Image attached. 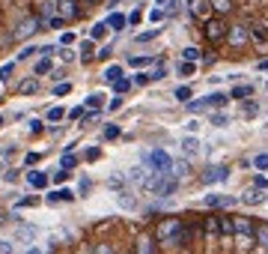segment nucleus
<instances>
[{
	"instance_id": "1",
	"label": "nucleus",
	"mask_w": 268,
	"mask_h": 254,
	"mask_svg": "<svg viewBox=\"0 0 268 254\" xmlns=\"http://www.w3.org/2000/svg\"><path fill=\"white\" fill-rule=\"evenodd\" d=\"M253 222L250 219H244V215H233V236H239L242 239V245H250L253 242Z\"/></svg>"
},
{
	"instance_id": "2",
	"label": "nucleus",
	"mask_w": 268,
	"mask_h": 254,
	"mask_svg": "<svg viewBox=\"0 0 268 254\" xmlns=\"http://www.w3.org/2000/svg\"><path fill=\"white\" fill-rule=\"evenodd\" d=\"M203 33H206V42L218 45V42H223V39H226V24H223L220 18H206Z\"/></svg>"
},
{
	"instance_id": "3",
	"label": "nucleus",
	"mask_w": 268,
	"mask_h": 254,
	"mask_svg": "<svg viewBox=\"0 0 268 254\" xmlns=\"http://www.w3.org/2000/svg\"><path fill=\"white\" fill-rule=\"evenodd\" d=\"M149 165H152V170H155L158 176H167V173L173 170V159H170L164 150H152V153H149Z\"/></svg>"
},
{
	"instance_id": "4",
	"label": "nucleus",
	"mask_w": 268,
	"mask_h": 254,
	"mask_svg": "<svg viewBox=\"0 0 268 254\" xmlns=\"http://www.w3.org/2000/svg\"><path fill=\"white\" fill-rule=\"evenodd\" d=\"M179 227H182V219H164V222L155 227V239H158V242H173L176 233H179Z\"/></svg>"
},
{
	"instance_id": "5",
	"label": "nucleus",
	"mask_w": 268,
	"mask_h": 254,
	"mask_svg": "<svg viewBox=\"0 0 268 254\" xmlns=\"http://www.w3.org/2000/svg\"><path fill=\"white\" fill-rule=\"evenodd\" d=\"M226 42L233 45V48H244V45L250 42L247 24H233V27H226Z\"/></svg>"
},
{
	"instance_id": "6",
	"label": "nucleus",
	"mask_w": 268,
	"mask_h": 254,
	"mask_svg": "<svg viewBox=\"0 0 268 254\" xmlns=\"http://www.w3.org/2000/svg\"><path fill=\"white\" fill-rule=\"evenodd\" d=\"M247 33H250V42L256 48H268V21H253L247 24Z\"/></svg>"
},
{
	"instance_id": "7",
	"label": "nucleus",
	"mask_w": 268,
	"mask_h": 254,
	"mask_svg": "<svg viewBox=\"0 0 268 254\" xmlns=\"http://www.w3.org/2000/svg\"><path fill=\"white\" fill-rule=\"evenodd\" d=\"M57 15L63 21H74L81 15V6H78V0H57Z\"/></svg>"
},
{
	"instance_id": "8",
	"label": "nucleus",
	"mask_w": 268,
	"mask_h": 254,
	"mask_svg": "<svg viewBox=\"0 0 268 254\" xmlns=\"http://www.w3.org/2000/svg\"><path fill=\"white\" fill-rule=\"evenodd\" d=\"M39 27H42V18H27V21L15 30V39H27V36H33Z\"/></svg>"
},
{
	"instance_id": "9",
	"label": "nucleus",
	"mask_w": 268,
	"mask_h": 254,
	"mask_svg": "<svg viewBox=\"0 0 268 254\" xmlns=\"http://www.w3.org/2000/svg\"><path fill=\"white\" fill-rule=\"evenodd\" d=\"M134 251H137V254H155V236L140 233L137 242H134Z\"/></svg>"
},
{
	"instance_id": "10",
	"label": "nucleus",
	"mask_w": 268,
	"mask_h": 254,
	"mask_svg": "<svg viewBox=\"0 0 268 254\" xmlns=\"http://www.w3.org/2000/svg\"><path fill=\"white\" fill-rule=\"evenodd\" d=\"M253 242H256L262 251H268V225H256V227H253Z\"/></svg>"
},
{
	"instance_id": "11",
	"label": "nucleus",
	"mask_w": 268,
	"mask_h": 254,
	"mask_svg": "<svg viewBox=\"0 0 268 254\" xmlns=\"http://www.w3.org/2000/svg\"><path fill=\"white\" fill-rule=\"evenodd\" d=\"M18 93L21 96H33V93H39V78H24L18 84Z\"/></svg>"
},
{
	"instance_id": "12",
	"label": "nucleus",
	"mask_w": 268,
	"mask_h": 254,
	"mask_svg": "<svg viewBox=\"0 0 268 254\" xmlns=\"http://www.w3.org/2000/svg\"><path fill=\"white\" fill-rule=\"evenodd\" d=\"M236 203V198H223V195H209L206 198V206H212V209H218V206H233Z\"/></svg>"
},
{
	"instance_id": "13",
	"label": "nucleus",
	"mask_w": 268,
	"mask_h": 254,
	"mask_svg": "<svg viewBox=\"0 0 268 254\" xmlns=\"http://www.w3.org/2000/svg\"><path fill=\"white\" fill-rule=\"evenodd\" d=\"M218 233L233 236V215H218Z\"/></svg>"
},
{
	"instance_id": "14",
	"label": "nucleus",
	"mask_w": 268,
	"mask_h": 254,
	"mask_svg": "<svg viewBox=\"0 0 268 254\" xmlns=\"http://www.w3.org/2000/svg\"><path fill=\"white\" fill-rule=\"evenodd\" d=\"M226 168H212V170H206L203 173V183H220V179H226Z\"/></svg>"
},
{
	"instance_id": "15",
	"label": "nucleus",
	"mask_w": 268,
	"mask_h": 254,
	"mask_svg": "<svg viewBox=\"0 0 268 254\" xmlns=\"http://www.w3.org/2000/svg\"><path fill=\"white\" fill-rule=\"evenodd\" d=\"M27 183H30L33 189H45V186H48V176L39 173V170H30V173H27Z\"/></svg>"
},
{
	"instance_id": "16",
	"label": "nucleus",
	"mask_w": 268,
	"mask_h": 254,
	"mask_svg": "<svg viewBox=\"0 0 268 254\" xmlns=\"http://www.w3.org/2000/svg\"><path fill=\"white\" fill-rule=\"evenodd\" d=\"M104 24H107L110 30H117V33H120V30H125V24H128V18H125V15H120V12H113V15H110V18H107Z\"/></svg>"
},
{
	"instance_id": "17",
	"label": "nucleus",
	"mask_w": 268,
	"mask_h": 254,
	"mask_svg": "<svg viewBox=\"0 0 268 254\" xmlns=\"http://www.w3.org/2000/svg\"><path fill=\"white\" fill-rule=\"evenodd\" d=\"M209 6L218 15H226V12H233V0H209Z\"/></svg>"
},
{
	"instance_id": "18",
	"label": "nucleus",
	"mask_w": 268,
	"mask_h": 254,
	"mask_svg": "<svg viewBox=\"0 0 268 254\" xmlns=\"http://www.w3.org/2000/svg\"><path fill=\"white\" fill-rule=\"evenodd\" d=\"M48 200H51V203H60V200H74V192H72V189H57V192H51V195H48Z\"/></svg>"
},
{
	"instance_id": "19",
	"label": "nucleus",
	"mask_w": 268,
	"mask_h": 254,
	"mask_svg": "<svg viewBox=\"0 0 268 254\" xmlns=\"http://www.w3.org/2000/svg\"><path fill=\"white\" fill-rule=\"evenodd\" d=\"M93 57H96V45H93V39H84V42H81V60L90 63Z\"/></svg>"
},
{
	"instance_id": "20",
	"label": "nucleus",
	"mask_w": 268,
	"mask_h": 254,
	"mask_svg": "<svg viewBox=\"0 0 268 254\" xmlns=\"http://www.w3.org/2000/svg\"><path fill=\"white\" fill-rule=\"evenodd\" d=\"M120 78H122V66H107V69H104V81H107V84L120 81Z\"/></svg>"
},
{
	"instance_id": "21",
	"label": "nucleus",
	"mask_w": 268,
	"mask_h": 254,
	"mask_svg": "<svg viewBox=\"0 0 268 254\" xmlns=\"http://www.w3.org/2000/svg\"><path fill=\"white\" fill-rule=\"evenodd\" d=\"M104 33H107V24L98 21V24H93V30H90V39H93V42H96V39H104Z\"/></svg>"
},
{
	"instance_id": "22",
	"label": "nucleus",
	"mask_w": 268,
	"mask_h": 254,
	"mask_svg": "<svg viewBox=\"0 0 268 254\" xmlns=\"http://www.w3.org/2000/svg\"><path fill=\"white\" fill-rule=\"evenodd\" d=\"M101 105H104V96H101V93H93V96H87V108H90V111H98Z\"/></svg>"
},
{
	"instance_id": "23",
	"label": "nucleus",
	"mask_w": 268,
	"mask_h": 254,
	"mask_svg": "<svg viewBox=\"0 0 268 254\" xmlns=\"http://www.w3.org/2000/svg\"><path fill=\"white\" fill-rule=\"evenodd\" d=\"M250 93H253V87H250V84H239L229 96H233V99H244V96H250Z\"/></svg>"
},
{
	"instance_id": "24",
	"label": "nucleus",
	"mask_w": 268,
	"mask_h": 254,
	"mask_svg": "<svg viewBox=\"0 0 268 254\" xmlns=\"http://www.w3.org/2000/svg\"><path fill=\"white\" fill-rule=\"evenodd\" d=\"M209 9H212V6H209V0H206V3H194V6H191V12H194L197 18H206Z\"/></svg>"
},
{
	"instance_id": "25",
	"label": "nucleus",
	"mask_w": 268,
	"mask_h": 254,
	"mask_svg": "<svg viewBox=\"0 0 268 254\" xmlns=\"http://www.w3.org/2000/svg\"><path fill=\"white\" fill-rule=\"evenodd\" d=\"M74 165H78V159H74V153H66V156L60 159V168H63V170H72Z\"/></svg>"
},
{
	"instance_id": "26",
	"label": "nucleus",
	"mask_w": 268,
	"mask_h": 254,
	"mask_svg": "<svg viewBox=\"0 0 268 254\" xmlns=\"http://www.w3.org/2000/svg\"><path fill=\"white\" fill-rule=\"evenodd\" d=\"M206 233L218 236V215H209V219H206Z\"/></svg>"
},
{
	"instance_id": "27",
	"label": "nucleus",
	"mask_w": 268,
	"mask_h": 254,
	"mask_svg": "<svg viewBox=\"0 0 268 254\" xmlns=\"http://www.w3.org/2000/svg\"><path fill=\"white\" fill-rule=\"evenodd\" d=\"M48 72H51V60H48V57H42L39 63H36V75H48Z\"/></svg>"
},
{
	"instance_id": "28",
	"label": "nucleus",
	"mask_w": 268,
	"mask_h": 254,
	"mask_svg": "<svg viewBox=\"0 0 268 254\" xmlns=\"http://www.w3.org/2000/svg\"><path fill=\"white\" fill-rule=\"evenodd\" d=\"M182 57H185L188 63H197V60H200V48H185Z\"/></svg>"
},
{
	"instance_id": "29",
	"label": "nucleus",
	"mask_w": 268,
	"mask_h": 254,
	"mask_svg": "<svg viewBox=\"0 0 268 254\" xmlns=\"http://www.w3.org/2000/svg\"><path fill=\"white\" fill-rule=\"evenodd\" d=\"M128 87H131V81H128V78H120V81H113V90H117V96H122Z\"/></svg>"
},
{
	"instance_id": "30",
	"label": "nucleus",
	"mask_w": 268,
	"mask_h": 254,
	"mask_svg": "<svg viewBox=\"0 0 268 254\" xmlns=\"http://www.w3.org/2000/svg\"><path fill=\"white\" fill-rule=\"evenodd\" d=\"M93 254H113V245H110V242H96Z\"/></svg>"
},
{
	"instance_id": "31",
	"label": "nucleus",
	"mask_w": 268,
	"mask_h": 254,
	"mask_svg": "<svg viewBox=\"0 0 268 254\" xmlns=\"http://www.w3.org/2000/svg\"><path fill=\"white\" fill-rule=\"evenodd\" d=\"M164 75H167V69H164V66L158 63L155 69H152V72H149V81H158V78H164Z\"/></svg>"
},
{
	"instance_id": "32",
	"label": "nucleus",
	"mask_w": 268,
	"mask_h": 254,
	"mask_svg": "<svg viewBox=\"0 0 268 254\" xmlns=\"http://www.w3.org/2000/svg\"><path fill=\"white\" fill-rule=\"evenodd\" d=\"M63 117H66L63 108H51V111H48V123H57V120H63Z\"/></svg>"
},
{
	"instance_id": "33",
	"label": "nucleus",
	"mask_w": 268,
	"mask_h": 254,
	"mask_svg": "<svg viewBox=\"0 0 268 254\" xmlns=\"http://www.w3.org/2000/svg\"><path fill=\"white\" fill-rule=\"evenodd\" d=\"M158 33H161V27H155V30H146V33H140V36H137V42H149V39H155Z\"/></svg>"
},
{
	"instance_id": "34",
	"label": "nucleus",
	"mask_w": 268,
	"mask_h": 254,
	"mask_svg": "<svg viewBox=\"0 0 268 254\" xmlns=\"http://www.w3.org/2000/svg\"><path fill=\"white\" fill-rule=\"evenodd\" d=\"M69 93H72V84L69 81H63V84L54 87V96H69Z\"/></svg>"
},
{
	"instance_id": "35",
	"label": "nucleus",
	"mask_w": 268,
	"mask_h": 254,
	"mask_svg": "<svg viewBox=\"0 0 268 254\" xmlns=\"http://www.w3.org/2000/svg\"><path fill=\"white\" fill-rule=\"evenodd\" d=\"M253 168H256V170H265V168H268V153L256 156V159H253Z\"/></svg>"
},
{
	"instance_id": "36",
	"label": "nucleus",
	"mask_w": 268,
	"mask_h": 254,
	"mask_svg": "<svg viewBox=\"0 0 268 254\" xmlns=\"http://www.w3.org/2000/svg\"><path fill=\"white\" fill-rule=\"evenodd\" d=\"M164 18H167V9H152V12H149V21H155V24L164 21Z\"/></svg>"
},
{
	"instance_id": "37",
	"label": "nucleus",
	"mask_w": 268,
	"mask_h": 254,
	"mask_svg": "<svg viewBox=\"0 0 268 254\" xmlns=\"http://www.w3.org/2000/svg\"><path fill=\"white\" fill-rule=\"evenodd\" d=\"M179 75H194V63L182 60V63H179Z\"/></svg>"
},
{
	"instance_id": "38",
	"label": "nucleus",
	"mask_w": 268,
	"mask_h": 254,
	"mask_svg": "<svg viewBox=\"0 0 268 254\" xmlns=\"http://www.w3.org/2000/svg\"><path fill=\"white\" fill-rule=\"evenodd\" d=\"M176 99H179V102H188V99H191V87H179V90H176Z\"/></svg>"
},
{
	"instance_id": "39",
	"label": "nucleus",
	"mask_w": 268,
	"mask_h": 254,
	"mask_svg": "<svg viewBox=\"0 0 268 254\" xmlns=\"http://www.w3.org/2000/svg\"><path fill=\"white\" fill-rule=\"evenodd\" d=\"M242 200H244V203H259V200H262V195H259V192H247Z\"/></svg>"
},
{
	"instance_id": "40",
	"label": "nucleus",
	"mask_w": 268,
	"mask_h": 254,
	"mask_svg": "<svg viewBox=\"0 0 268 254\" xmlns=\"http://www.w3.org/2000/svg\"><path fill=\"white\" fill-rule=\"evenodd\" d=\"M69 176H72V170H63V168H60V170L54 173V183H66Z\"/></svg>"
},
{
	"instance_id": "41",
	"label": "nucleus",
	"mask_w": 268,
	"mask_h": 254,
	"mask_svg": "<svg viewBox=\"0 0 268 254\" xmlns=\"http://www.w3.org/2000/svg\"><path fill=\"white\" fill-rule=\"evenodd\" d=\"M110 54H113V48H110V45H104V48H98V51H96V57H98V60H107Z\"/></svg>"
},
{
	"instance_id": "42",
	"label": "nucleus",
	"mask_w": 268,
	"mask_h": 254,
	"mask_svg": "<svg viewBox=\"0 0 268 254\" xmlns=\"http://www.w3.org/2000/svg\"><path fill=\"white\" fill-rule=\"evenodd\" d=\"M223 102H226L223 93H212V96H209V105H223Z\"/></svg>"
},
{
	"instance_id": "43",
	"label": "nucleus",
	"mask_w": 268,
	"mask_h": 254,
	"mask_svg": "<svg viewBox=\"0 0 268 254\" xmlns=\"http://www.w3.org/2000/svg\"><path fill=\"white\" fill-rule=\"evenodd\" d=\"M107 108H110V111H120V108H122V99H120V96H113V99L107 102Z\"/></svg>"
},
{
	"instance_id": "44",
	"label": "nucleus",
	"mask_w": 268,
	"mask_h": 254,
	"mask_svg": "<svg viewBox=\"0 0 268 254\" xmlns=\"http://www.w3.org/2000/svg\"><path fill=\"white\" fill-rule=\"evenodd\" d=\"M36 203H39V198H21V200H18L21 209H24V206H36Z\"/></svg>"
},
{
	"instance_id": "45",
	"label": "nucleus",
	"mask_w": 268,
	"mask_h": 254,
	"mask_svg": "<svg viewBox=\"0 0 268 254\" xmlns=\"http://www.w3.org/2000/svg\"><path fill=\"white\" fill-rule=\"evenodd\" d=\"M12 69H15V63H6L3 69H0V78H3V81H6V78L12 75Z\"/></svg>"
},
{
	"instance_id": "46",
	"label": "nucleus",
	"mask_w": 268,
	"mask_h": 254,
	"mask_svg": "<svg viewBox=\"0 0 268 254\" xmlns=\"http://www.w3.org/2000/svg\"><path fill=\"white\" fill-rule=\"evenodd\" d=\"M84 117V108H72L69 111V120H81Z\"/></svg>"
},
{
	"instance_id": "47",
	"label": "nucleus",
	"mask_w": 268,
	"mask_h": 254,
	"mask_svg": "<svg viewBox=\"0 0 268 254\" xmlns=\"http://www.w3.org/2000/svg\"><path fill=\"white\" fill-rule=\"evenodd\" d=\"M48 24H51V27H54V30H60V27H63V24H66V21H63V18H60V15H51V21H48Z\"/></svg>"
},
{
	"instance_id": "48",
	"label": "nucleus",
	"mask_w": 268,
	"mask_h": 254,
	"mask_svg": "<svg viewBox=\"0 0 268 254\" xmlns=\"http://www.w3.org/2000/svg\"><path fill=\"white\" fill-rule=\"evenodd\" d=\"M104 138H120V129H117V126H107V129H104Z\"/></svg>"
},
{
	"instance_id": "49",
	"label": "nucleus",
	"mask_w": 268,
	"mask_h": 254,
	"mask_svg": "<svg viewBox=\"0 0 268 254\" xmlns=\"http://www.w3.org/2000/svg\"><path fill=\"white\" fill-rule=\"evenodd\" d=\"M36 51H39V48H24V51H21V54H18V60H27V57H33V54H36Z\"/></svg>"
},
{
	"instance_id": "50",
	"label": "nucleus",
	"mask_w": 268,
	"mask_h": 254,
	"mask_svg": "<svg viewBox=\"0 0 268 254\" xmlns=\"http://www.w3.org/2000/svg\"><path fill=\"white\" fill-rule=\"evenodd\" d=\"M140 18H143V15H140V12H137V9H134V12H131V15H128V24H134V27H137V24H140Z\"/></svg>"
},
{
	"instance_id": "51",
	"label": "nucleus",
	"mask_w": 268,
	"mask_h": 254,
	"mask_svg": "<svg viewBox=\"0 0 268 254\" xmlns=\"http://www.w3.org/2000/svg\"><path fill=\"white\" fill-rule=\"evenodd\" d=\"M128 63H131V66H146V63H149V57H131Z\"/></svg>"
},
{
	"instance_id": "52",
	"label": "nucleus",
	"mask_w": 268,
	"mask_h": 254,
	"mask_svg": "<svg viewBox=\"0 0 268 254\" xmlns=\"http://www.w3.org/2000/svg\"><path fill=\"white\" fill-rule=\"evenodd\" d=\"M182 147H185V150H188V153H191V150H197V141H194V138H188V141H185V143H182Z\"/></svg>"
},
{
	"instance_id": "53",
	"label": "nucleus",
	"mask_w": 268,
	"mask_h": 254,
	"mask_svg": "<svg viewBox=\"0 0 268 254\" xmlns=\"http://www.w3.org/2000/svg\"><path fill=\"white\" fill-rule=\"evenodd\" d=\"M212 123H215V126H226V117H223V114H215Z\"/></svg>"
},
{
	"instance_id": "54",
	"label": "nucleus",
	"mask_w": 268,
	"mask_h": 254,
	"mask_svg": "<svg viewBox=\"0 0 268 254\" xmlns=\"http://www.w3.org/2000/svg\"><path fill=\"white\" fill-rule=\"evenodd\" d=\"M39 162V153H27V165H36Z\"/></svg>"
},
{
	"instance_id": "55",
	"label": "nucleus",
	"mask_w": 268,
	"mask_h": 254,
	"mask_svg": "<svg viewBox=\"0 0 268 254\" xmlns=\"http://www.w3.org/2000/svg\"><path fill=\"white\" fill-rule=\"evenodd\" d=\"M134 81H137V84H149V72H143V75H137Z\"/></svg>"
},
{
	"instance_id": "56",
	"label": "nucleus",
	"mask_w": 268,
	"mask_h": 254,
	"mask_svg": "<svg viewBox=\"0 0 268 254\" xmlns=\"http://www.w3.org/2000/svg\"><path fill=\"white\" fill-rule=\"evenodd\" d=\"M259 69H262V72H268V60H262V63H259Z\"/></svg>"
},
{
	"instance_id": "57",
	"label": "nucleus",
	"mask_w": 268,
	"mask_h": 254,
	"mask_svg": "<svg viewBox=\"0 0 268 254\" xmlns=\"http://www.w3.org/2000/svg\"><path fill=\"white\" fill-rule=\"evenodd\" d=\"M155 3H167V0H155Z\"/></svg>"
},
{
	"instance_id": "58",
	"label": "nucleus",
	"mask_w": 268,
	"mask_h": 254,
	"mask_svg": "<svg viewBox=\"0 0 268 254\" xmlns=\"http://www.w3.org/2000/svg\"><path fill=\"white\" fill-rule=\"evenodd\" d=\"M0 129H3V117H0Z\"/></svg>"
},
{
	"instance_id": "59",
	"label": "nucleus",
	"mask_w": 268,
	"mask_h": 254,
	"mask_svg": "<svg viewBox=\"0 0 268 254\" xmlns=\"http://www.w3.org/2000/svg\"><path fill=\"white\" fill-rule=\"evenodd\" d=\"M30 254H39V251H36V248H33V251H30Z\"/></svg>"
}]
</instances>
